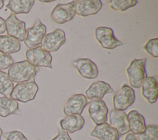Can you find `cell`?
Wrapping results in <instances>:
<instances>
[{
    "label": "cell",
    "mask_w": 158,
    "mask_h": 140,
    "mask_svg": "<svg viewBox=\"0 0 158 140\" xmlns=\"http://www.w3.org/2000/svg\"><path fill=\"white\" fill-rule=\"evenodd\" d=\"M36 73V67L26 60L14 63L9 67L7 75L12 82L20 83L33 79Z\"/></svg>",
    "instance_id": "cell-1"
},
{
    "label": "cell",
    "mask_w": 158,
    "mask_h": 140,
    "mask_svg": "<svg viewBox=\"0 0 158 140\" xmlns=\"http://www.w3.org/2000/svg\"><path fill=\"white\" fill-rule=\"evenodd\" d=\"M146 57L133 59L127 68L126 73L131 88H141L143 81L148 77L146 72Z\"/></svg>",
    "instance_id": "cell-2"
},
{
    "label": "cell",
    "mask_w": 158,
    "mask_h": 140,
    "mask_svg": "<svg viewBox=\"0 0 158 140\" xmlns=\"http://www.w3.org/2000/svg\"><path fill=\"white\" fill-rule=\"evenodd\" d=\"M33 79L28 81L17 83L14 86L10 95V98L23 103L34 99L38 91V86Z\"/></svg>",
    "instance_id": "cell-3"
},
{
    "label": "cell",
    "mask_w": 158,
    "mask_h": 140,
    "mask_svg": "<svg viewBox=\"0 0 158 140\" xmlns=\"http://www.w3.org/2000/svg\"><path fill=\"white\" fill-rule=\"evenodd\" d=\"M135 101V94L133 89L128 85L124 84L118 89L113 96L114 110L124 111L133 104Z\"/></svg>",
    "instance_id": "cell-4"
},
{
    "label": "cell",
    "mask_w": 158,
    "mask_h": 140,
    "mask_svg": "<svg viewBox=\"0 0 158 140\" xmlns=\"http://www.w3.org/2000/svg\"><path fill=\"white\" fill-rule=\"evenodd\" d=\"M27 60L35 67L52 68V56L49 52L44 50L41 46L28 49L25 53Z\"/></svg>",
    "instance_id": "cell-5"
},
{
    "label": "cell",
    "mask_w": 158,
    "mask_h": 140,
    "mask_svg": "<svg viewBox=\"0 0 158 140\" xmlns=\"http://www.w3.org/2000/svg\"><path fill=\"white\" fill-rule=\"evenodd\" d=\"M46 27L37 18L33 25L26 30V38L24 43L29 49L35 47L40 44L46 35Z\"/></svg>",
    "instance_id": "cell-6"
},
{
    "label": "cell",
    "mask_w": 158,
    "mask_h": 140,
    "mask_svg": "<svg viewBox=\"0 0 158 140\" xmlns=\"http://www.w3.org/2000/svg\"><path fill=\"white\" fill-rule=\"evenodd\" d=\"M95 38L104 49H112L123 44V43L117 39L112 28L106 27H99L94 31Z\"/></svg>",
    "instance_id": "cell-7"
},
{
    "label": "cell",
    "mask_w": 158,
    "mask_h": 140,
    "mask_svg": "<svg viewBox=\"0 0 158 140\" xmlns=\"http://www.w3.org/2000/svg\"><path fill=\"white\" fill-rule=\"evenodd\" d=\"M65 43V34L60 28L46 34L41 43V47L47 52H56Z\"/></svg>",
    "instance_id": "cell-8"
},
{
    "label": "cell",
    "mask_w": 158,
    "mask_h": 140,
    "mask_svg": "<svg viewBox=\"0 0 158 140\" xmlns=\"http://www.w3.org/2000/svg\"><path fill=\"white\" fill-rule=\"evenodd\" d=\"M75 1L66 4H58L51 13V19L58 24H63L72 20L75 15Z\"/></svg>",
    "instance_id": "cell-9"
},
{
    "label": "cell",
    "mask_w": 158,
    "mask_h": 140,
    "mask_svg": "<svg viewBox=\"0 0 158 140\" xmlns=\"http://www.w3.org/2000/svg\"><path fill=\"white\" fill-rule=\"evenodd\" d=\"M5 24L7 35L14 38L19 42L25 40L26 38L25 22L20 20L14 14L11 13L6 18Z\"/></svg>",
    "instance_id": "cell-10"
},
{
    "label": "cell",
    "mask_w": 158,
    "mask_h": 140,
    "mask_svg": "<svg viewBox=\"0 0 158 140\" xmlns=\"http://www.w3.org/2000/svg\"><path fill=\"white\" fill-rule=\"evenodd\" d=\"M91 119L96 125L106 123L107 120L108 108L101 99H93L89 102L88 109Z\"/></svg>",
    "instance_id": "cell-11"
},
{
    "label": "cell",
    "mask_w": 158,
    "mask_h": 140,
    "mask_svg": "<svg viewBox=\"0 0 158 140\" xmlns=\"http://www.w3.org/2000/svg\"><path fill=\"white\" fill-rule=\"evenodd\" d=\"M87 104L88 100L84 94H76L66 101L63 112L66 115H81Z\"/></svg>",
    "instance_id": "cell-12"
},
{
    "label": "cell",
    "mask_w": 158,
    "mask_h": 140,
    "mask_svg": "<svg viewBox=\"0 0 158 140\" xmlns=\"http://www.w3.org/2000/svg\"><path fill=\"white\" fill-rule=\"evenodd\" d=\"M102 6V3L100 0H77L74 3L75 14L81 17L96 14Z\"/></svg>",
    "instance_id": "cell-13"
},
{
    "label": "cell",
    "mask_w": 158,
    "mask_h": 140,
    "mask_svg": "<svg viewBox=\"0 0 158 140\" xmlns=\"http://www.w3.org/2000/svg\"><path fill=\"white\" fill-rule=\"evenodd\" d=\"M109 119L110 125L116 129L120 136L130 131L127 115L124 111L112 110Z\"/></svg>",
    "instance_id": "cell-14"
},
{
    "label": "cell",
    "mask_w": 158,
    "mask_h": 140,
    "mask_svg": "<svg viewBox=\"0 0 158 140\" xmlns=\"http://www.w3.org/2000/svg\"><path fill=\"white\" fill-rule=\"evenodd\" d=\"M73 65L79 74L85 78L94 79L99 74L97 65L89 59H78L73 62Z\"/></svg>",
    "instance_id": "cell-15"
},
{
    "label": "cell",
    "mask_w": 158,
    "mask_h": 140,
    "mask_svg": "<svg viewBox=\"0 0 158 140\" xmlns=\"http://www.w3.org/2000/svg\"><path fill=\"white\" fill-rule=\"evenodd\" d=\"M114 92V89L107 83L97 81L93 83L85 91V96L90 100L101 99L106 94Z\"/></svg>",
    "instance_id": "cell-16"
},
{
    "label": "cell",
    "mask_w": 158,
    "mask_h": 140,
    "mask_svg": "<svg viewBox=\"0 0 158 140\" xmlns=\"http://www.w3.org/2000/svg\"><path fill=\"white\" fill-rule=\"evenodd\" d=\"M89 135L99 140H119L120 136L113 126L107 123L96 125Z\"/></svg>",
    "instance_id": "cell-17"
},
{
    "label": "cell",
    "mask_w": 158,
    "mask_h": 140,
    "mask_svg": "<svg viewBox=\"0 0 158 140\" xmlns=\"http://www.w3.org/2000/svg\"><path fill=\"white\" fill-rule=\"evenodd\" d=\"M142 96L149 104H154L157 101L158 94L157 76H148L141 85Z\"/></svg>",
    "instance_id": "cell-18"
},
{
    "label": "cell",
    "mask_w": 158,
    "mask_h": 140,
    "mask_svg": "<svg viewBox=\"0 0 158 140\" xmlns=\"http://www.w3.org/2000/svg\"><path fill=\"white\" fill-rule=\"evenodd\" d=\"M85 122V119L81 115H66L60 121V126L62 130L68 133H73L80 130Z\"/></svg>",
    "instance_id": "cell-19"
},
{
    "label": "cell",
    "mask_w": 158,
    "mask_h": 140,
    "mask_svg": "<svg viewBox=\"0 0 158 140\" xmlns=\"http://www.w3.org/2000/svg\"><path fill=\"white\" fill-rule=\"evenodd\" d=\"M130 131L133 134H139L143 133L146 128L144 117L138 111L132 110L127 114Z\"/></svg>",
    "instance_id": "cell-20"
},
{
    "label": "cell",
    "mask_w": 158,
    "mask_h": 140,
    "mask_svg": "<svg viewBox=\"0 0 158 140\" xmlns=\"http://www.w3.org/2000/svg\"><path fill=\"white\" fill-rule=\"evenodd\" d=\"M10 115H21L17 101L9 97H0V117H6Z\"/></svg>",
    "instance_id": "cell-21"
},
{
    "label": "cell",
    "mask_w": 158,
    "mask_h": 140,
    "mask_svg": "<svg viewBox=\"0 0 158 140\" xmlns=\"http://www.w3.org/2000/svg\"><path fill=\"white\" fill-rule=\"evenodd\" d=\"M34 4V0H10L6 7L15 15L28 14Z\"/></svg>",
    "instance_id": "cell-22"
},
{
    "label": "cell",
    "mask_w": 158,
    "mask_h": 140,
    "mask_svg": "<svg viewBox=\"0 0 158 140\" xmlns=\"http://www.w3.org/2000/svg\"><path fill=\"white\" fill-rule=\"evenodd\" d=\"M21 47L20 43L9 35H0V52L10 55L17 52Z\"/></svg>",
    "instance_id": "cell-23"
},
{
    "label": "cell",
    "mask_w": 158,
    "mask_h": 140,
    "mask_svg": "<svg viewBox=\"0 0 158 140\" xmlns=\"http://www.w3.org/2000/svg\"><path fill=\"white\" fill-rule=\"evenodd\" d=\"M14 88V83L7 73L0 70V94L9 97Z\"/></svg>",
    "instance_id": "cell-24"
},
{
    "label": "cell",
    "mask_w": 158,
    "mask_h": 140,
    "mask_svg": "<svg viewBox=\"0 0 158 140\" xmlns=\"http://www.w3.org/2000/svg\"><path fill=\"white\" fill-rule=\"evenodd\" d=\"M138 3L136 0H110L108 5L113 10L125 11L132 7L135 6Z\"/></svg>",
    "instance_id": "cell-25"
},
{
    "label": "cell",
    "mask_w": 158,
    "mask_h": 140,
    "mask_svg": "<svg viewBox=\"0 0 158 140\" xmlns=\"http://www.w3.org/2000/svg\"><path fill=\"white\" fill-rule=\"evenodd\" d=\"M138 140H158V126L157 125H148L145 130L141 134H137Z\"/></svg>",
    "instance_id": "cell-26"
},
{
    "label": "cell",
    "mask_w": 158,
    "mask_h": 140,
    "mask_svg": "<svg viewBox=\"0 0 158 140\" xmlns=\"http://www.w3.org/2000/svg\"><path fill=\"white\" fill-rule=\"evenodd\" d=\"M143 49L151 57L157 58L158 57V38L149 39L144 46Z\"/></svg>",
    "instance_id": "cell-27"
},
{
    "label": "cell",
    "mask_w": 158,
    "mask_h": 140,
    "mask_svg": "<svg viewBox=\"0 0 158 140\" xmlns=\"http://www.w3.org/2000/svg\"><path fill=\"white\" fill-rule=\"evenodd\" d=\"M2 135L6 140H27L25 135L17 130L6 132L2 133Z\"/></svg>",
    "instance_id": "cell-28"
},
{
    "label": "cell",
    "mask_w": 158,
    "mask_h": 140,
    "mask_svg": "<svg viewBox=\"0 0 158 140\" xmlns=\"http://www.w3.org/2000/svg\"><path fill=\"white\" fill-rule=\"evenodd\" d=\"M13 62V59L10 55L0 52V70H6L10 67Z\"/></svg>",
    "instance_id": "cell-29"
},
{
    "label": "cell",
    "mask_w": 158,
    "mask_h": 140,
    "mask_svg": "<svg viewBox=\"0 0 158 140\" xmlns=\"http://www.w3.org/2000/svg\"><path fill=\"white\" fill-rule=\"evenodd\" d=\"M51 140H72L69 133L62 130H58L57 135Z\"/></svg>",
    "instance_id": "cell-30"
},
{
    "label": "cell",
    "mask_w": 158,
    "mask_h": 140,
    "mask_svg": "<svg viewBox=\"0 0 158 140\" xmlns=\"http://www.w3.org/2000/svg\"><path fill=\"white\" fill-rule=\"evenodd\" d=\"M6 31L5 20L0 17V34L4 33Z\"/></svg>",
    "instance_id": "cell-31"
},
{
    "label": "cell",
    "mask_w": 158,
    "mask_h": 140,
    "mask_svg": "<svg viewBox=\"0 0 158 140\" xmlns=\"http://www.w3.org/2000/svg\"><path fill=\"white\" fill-rule=\"evenodd\" d=\"M125 140H138L136 136V135L133 134V133H128L125 136Z\"/></svg>",
    "instance_id": "cell-32"
},
{
    "label": "cell",
    "mask_w": 158,
    "mask_h": 140,
    "mask_svg": "<svg viewBox=\"0 0 158 140\" xmlns=\"http://www.w3.org/2000/svg\"><path fill=\"white\" fill-rule=\"evenodd\" d=\"M3 6H4V1L0 0V10L2 8Z\"/></svg>",
    "instance_id": "cell-33"
},
{
    "label": "cell",
    "mask_w": 158,
    "mask_h": 140,
    "mask_svg": "<svg viewBox=\"0 0 158 140\" xmlns=\"http://www.w3.org/2000/svg\"><path fill=\"white\" fill-rule=\"evenodd\" d=\"M40 2H54V0H52V1H43V0H41V1H40Z\"/></svg>",
    "instance_id": "cell-34"
},
{
    "label": "cell",
    "mask_w": 158,
    "mask_h": 140,
    "mask_svg": "<svg viewBox=\"0 0 158 140\" xmlns=\"http://www.w3.org/2000/svg\"><path fill=\"white\" fill-rule=\"evenodd\" d=\"M2 130H1V128L0 127V140H1V138L2 136Z\"/></svg>",
    "instance_id": "cell-35"
},
{
    "label": "cell",
    "mask_w": 158,
    "mask_h": 140,
    "mask_svg": "<svg viewBox=\"0 0 158 140\" xmlns=\"http://www.w3.org/2000/svg\"><path fill=\"white\" fill-rule=\"evenodd\" d=\"M37 140H41V139H38Z\"/></svg>",
    "instance_id": "cell-36"
}]
</instances>
